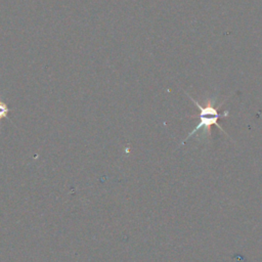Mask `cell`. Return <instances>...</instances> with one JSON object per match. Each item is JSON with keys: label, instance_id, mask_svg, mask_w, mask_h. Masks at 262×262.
Returning a JSON list of instances; mask_svg holds the SVG:
<instances>
[{"label": "cell", "instance_id": "obj_1", "mask_svg": "<svg viewBox=\"0 0 262 262\" xmlns=\"http://www.w3.org/2000/svg\"><path fill=\"white\" fill-rule=\"evenodd\" d=\"M187 96L189 97V99L199 107V110H200V114L199 115H194V116H192V117H194V118H199L200 119V122L198 123V125H196V127H194L190 132H189V134L187 135V137H186V139L184 140V141H186L192 134H194L195 132H198V131H204V132H206V133H208V134H210V132H211V128L213 127V126H216V127H218L220 130H222L224 133H225V130H223L222 129V127L219 125V123H218V121L221 119V118H227L228 117V115H229V111H225V112H222V113H219L218 112V108L223 104V102H221L219 105H217V107H215V106H213L212 104H211V101H209V103L207 104V106H202L194 98H192L189 94H187ZM183 141V142H184Z\"/></svg>", "mask_w": 262, "mask_h": 262}]
</instances>
